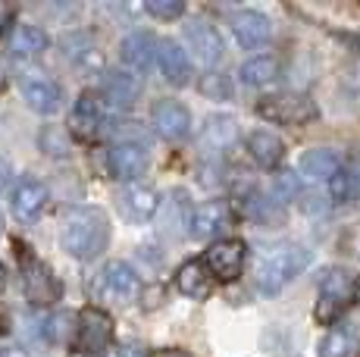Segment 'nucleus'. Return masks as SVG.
<instances>
[{
  "instance_id": "22",
  "label": "nucleus",
  "mask_w": 360,
  "mask_h": 357,
  "mask_svg": "<svg viewBox=\"0 0 360 357\" xmlns=\"http://www.w3.org/2000/svg\"><path fill=\"white\" fill-rule=\"evenodd\" d=\"M248 154L260 169H276L282 163V157H285V144L269 129H257V132L248 135Z\"/></svg>"
},
{
  "instance_id": "28",
  "label": "nucleus",
  "mask_w": 360,
  "mask_h": 357,
  "mask_svg": "<svg viewBox=\"0 0 360 357\" xmlns=\"http://www.w3.org/2000/svg\"><path fill=\"white\" fill-rule=\"evenodd\" d=\"M60 47L72 63H82V60H94V41L88 32H69V35L60 38Z\"/></svg>"
},
{
  "instance_id": "21",
  "label": "nucleus",
  "mask_w": 360,
  "mask_h": 357,
  "mask_svg": "<svg viewBox=\"0 0 360 357\" xmlns=\"http://www.w3.org/2000/svg\"><path fill=\"white\" fill-rule=\"evenodd\" d=\"M360 348V326L354 323H335L316 345L320 357H354Z\"/></svg>"
},
{
  "instance_id": "23",
  "label": "nucleus",
  "mask_w": 360,
  "mask_h": 357,
  "mask_svg": "<svg viewBox=\"0 0 360 357\" xmlns=\"http://www.w3.org/2000/svg\"><path fill=\"white\" fill-rule=\"evenodd\" d=\"M342 157L329 148H316V150H307L301 157V176L310 178V182H332L335 176H342Z\"/></svg>"
},
{
  "instance_id": "15",
  "label": "nucleus",
  "mask_w": 360,
  "mask_h": 357,
  "mask_svg": "<svg viewBox=\"0 0 360 357\" xmlns=\"http://www.w3.org/2000/svg\"><path fill=\"white\" fill-rule=\"evenodd\" d=\"M47 207V188L38 178H19V185L13 188V214L19 223H34Z\"/></svg>"
},
{
  "instance_id": "16",
  "label": "nucleus",
  "mask_w": 360,
  "mask_h": 357,
  "mask_svg": "<svg viewBox=\"0 0 360 357\" xmlns=\"http://www.w3.org/2000/svg\"><path fill=\"white\" fill-rule=\"evenodd\" d=\"M116 204H120V214L131 219V223H148L160 207V197H157V191L150 185H126Z\"/></svg>"
},
{
  "instance_id": "31",
  "label": "nucleus",
  "mask_w": 360,
  "mask_h": 357,
  "mask_svg": "<svg viewBox=\"0 0 360 357\" xmlns=\"http://www.w3.org/2000/svg\"><path fill=\"white\" fill-rule=\"evenodd\" d=\"M41 148L53 157H63L66 154V141H63V132L60 129H44L41 132Z\"/></svg>"
},
{
  "instance_id": "37",
  "label": "nucleus",
  "mask_w": 360,
  "mask_h": 357,
  "mask_svg": "<svg viewBox=\"0 0 360 357\" xmlns=\"http://www.w3.org/2000/svg\"><path fill=\"white\" fill-rule=\"evenodd\" d=\"M6 85V72H4V66H0V88Z\"/></svg>"
},
{
  "instance_id": "13",
  "label": "nucleus",
  "mask_w": 360,
  "mask_h": 357,
  "mask_svg": "<svg viewBox=\"0 0 360 357\" xmlns=\"http://www.w3.org/2000/svg\"><path fill=\"white\" fill-rule=\"evenodd\" d=\"M101 126H103L101 98L91 94V91H85L72 104V113H69V132H72L79 141H94L101 135Z\"/></svg>"
},
{
  "instance_id": "24",
  "label": "nucleus",
  "mask_w": 360,
  "mask_h": 357,
  "mask_svg": "<svg viewBox=\"0 0 360 357\" xmlns=\"http://www.w3.org/2000/svg\"><path fill=\"white\" fill-rule=\"evenodd\" d=\"M47 41H51L47 32L38 29V25H16L13 35H10L6 51H10L13 60H34L47 51Z\"/></svg>"
},
{
  "instance_id": "12",
  "label": "nucleus",
  "mask_w": 360,
  "mask_h": 357,
  "mask_svg": "<svg viewBox=\"0 0 360 357\" xmlns=\"http://www.w3.org/2000/svg\"><path fill=\"white\" fill-rule=\"evenodd\" d=\"M22 98L34 113H44V116L57 113L60 104H63V91H60V85L44 72H25L22 75Z\"/></svg>"
},
{
  "instance_id": "30",
  "label": "nucleus",
  "mask_w": 360,
  "mask_h": 357,
  "mask_svg": "<svg viewBox=\"0 0 360 357\" xmlns=\"http://www.w3.org/2000/svg\"><path fill=\"white\" fill-rule=\"evenodd\" d=\"M144 10L150 13V16H157V19H179L185 13V4L182 0H144Z\"/></svg>"
},
{
  "instance_id": "14",
  "label": "nucleus",
  "mask_w": 360,
  "mask_h": 357,
  "mask_svg": "<svg viewBox=\"0 0 360 357\" xmlns=\"http://www.w3.org/2000/svg\"><path fill=\"white\" fill-rule=\"evenodd\" d=\"M229 25H232L235 41H238L245 51L263 47L269 38H273V25H269V19L263 16V13H257V10H238V13H232Z\"/></svg>"
},
{
  "instance_id": "20",
  "label": "nucleus",
  "mask_w": 360,
  "mask_h": 357,
  "mask_svg": "<svg viewBox=\"0 0 360 357\" xmlns=\"http://www.w3.org/2000/svg\"><path fill=\"white\" fill-rule=\"evenodd\" d=\"M226 223H229V207H226V201H204V204H198V207H191L188 235L210 238V235H217Z\"/></svg>"
},
{
  "instance_id": "8",
  "label": "nucleus",
  "mask_w": 360,
  "mask_h": 357,
  "mask_svg": "<svg viewBox=\"0 0 360 357\" xmlns=\"http://www.w3.org/2000/svg\"><path fill=\"white\" fill-rule=\"evenodd\" d=\"M245 242L241 238H223V242L210 245L204 254V266L210 270V276L217 283H235L245 270Z\"/></svg>"
},
{
  "instance_id": "35",
  "label": "nucleus",
  "mask_w": 360,
  "mask_h": 357,
  "mask_svg": "<svg viewBox=\"0 0 360 357\" xmlns=\"http://www.w3.org/2000/svg\"><path fill=\"white\" fill-rule=\"evenodd\" d=\"M10 332V313L4 311V304H0V335Z\"/></svg>"
},
{
  "instance_id": "1",
  "label": "nucleus",
  "mask_w": 360,
  "mask_h": 357,
  "mask_svg": "<svg viewBox=\"0 0 360 357\" xmlns=\"http://www.w3.org/2000/svg\"><path fill=\"white\" fill-rule=\"evenodd\" d=\"M60 242L69 257L75 260H94L107 251L110 245V219L101 207H75L63 216Z\"/></svg>"
},
{
  "instance_id": "29",
  "label": "nucleus",
  "mask_w": 360,
  "mask_h": 357,
  "mask_svg": "<svg viewBox=\"0 0 360 357\" xmlns=\"http://www.w3.org/2000/svg\"><path fill=\"white\" fill-rule=\"evenodd\" d=\"M200 94L210 100H229L232 98V79L226 72H204L198 82Z\"/></svg>"
},
{
  "instance_id": "34",
  "label": "nucleus",
  "mask_w": 360,
  "mask_h": 357,
  "mask_svg": "<svg viewBox=\"0 0 360 357\" xmlns=\"http://www.w3.org/2000/svg\"><path fill=\"white\" fill-rule=\"evenodd\" d=\"M150 357H191L188 351H179V348H166V351H154Z\"/></svg>"
},
{
  "instance_id": "7",
  "label": "nucleus",
  "mask_w": 360,
  "mask_h": 357,
  "mask_svg": "<svg viewBox=\"0 0 360 357\" xmlns=\"http://www.w3.org/2000/svg\"><path fill=\"white\" fill-rule=\"evenodd\" d=\"M98 294L110 304H131L141 294V276L126 260H110L98 273Z\"/></svg>"
},
{
  "instance_id": "4",
  "label": "nucleus",
  "mask_w": 360,
  "mask_h": 357,
  "mask_svg": "<svg viewBox=\"0 0 360 357\" xmlns=\"http://www.w3.org/2000/svg\"><path fill=\"white\" fill-rule=\"evenodd\" d=\"M16 257H19V276H22V292L34 307H51L53 301H60V279L53 276V270L34 254L29 245L16 242Z\"/></svg>"
},
{
  "instance_id": "11",
  "label": "nucleus",
  "mask_w": 360,
  "mask_h": 357,
  "mask_svg": "<svg viewBox=\"0 0 360 357\" xmlns=\"http://www.w3.org/2000/svg\"><path fill=\"white\" fill-rule=\"evenodd\" d=\"M110 173H113L120 182H135L138 176H144L148 169V144L144 141H116L107 154Z\"/></svg>"
},
{
  "instance_id": "6",
  "label": "nucleus",
  "mask_w": 360,
  "mask_h": 357,
  "mask_svg": "<svg viewBox=\"0 0 360 357\" xmlns=\"http://www.w3.org/2000/svg\"><path fill=\"white\" fill-rule=\"evenodd\" d=\"M113 345V320L101 307H85L72 335V351L79 357H101Z\"/></svg>"
},
{
  "instance_id": "36",
  "label": "nucleus",
  "mask_w": 360,
  "mask_h": 357,
  "mask_svg": "<svg viewBox=\"0 0 360 357\" xmlns=\"http://www.w3.org/2000/svg\"><path fill=\"white\" fill-rule=\"evenodd\" d=\"M120 357H144V354L138 351L135 345H129V348H122V351H120Z\"/></svg>"
},
{
  "instance_id": "25",
  "label": "nucleus",
  "mask_w": 360,
  "mask_h": 357,
  "mask_svg": "<svg viewBox=\"0 0 360 357\" xmlns=\"http://www.w3.org/2000/svg\"><path fill=\"white\" fill-rule=\"evenodd\" d=\"M200 141L210 150H229L238 141V122L229 113H213L207 116L204 129H200Z\"/></svg>"
},
{
  "instance_id": "2",
  "label": "nucleus",
  "mask_w": 360,
  "mask_h": 357,
  "mask_svg": "<svg viewBox=\"0 0 360 357\" xmlns=\"http://www.w3.org/2000/svg\"><path fill=\"white\" fill-rule=\"evenodd\" d=\"M310 264V251L301 245H276L257 264V288L263 294L282 292L295 276H301Z\"/></svg>"
},
{
  "instance_id": "18",
  "label": "nucleus",
  "mask_w": 360,
  "mask_h": 357,
  "mask_svg": "<svg viewBox=\"0 0 360 357\" xmlns=\"http://www.w3.org/2000/svg\"><path fill=\"white\" fill-rule=\"evenodd\" d=\"M157 63H160V72L169 85L182 88L191 82V57L176 41H160V47H157Z\"/></svg>"
},
{
  "instance_id": "39",
  "label": "nucleus",
  "mask_w": 360,
  "mask_h": 357,
  "mask_svg": "<svg viewBox=\"0 0 360 357\" xmlns=\"http://www.w3.org/2000/svg\"><path fill=\"white\" fill-rule=\"evenodd\" d=\"M0 235H4V214H0Z\"/></svg>"
},
{
  "instance_id": "33",
  "label": "nucleus",
  "mask_w": 360,
  "mask_h": 357,
  "mask_svg": "<svg viewBox=\"0 0 360 357\" xmlns=\"http://www.w3.org/2000/svg\"><path fill=\"white\" fill-rule=\"evenodd\" d=\"M13 22V6L10 4H0V32Z\"/></svg>"
},
{
  "instance_id": "27",
  "label": "nucleus",
  "mask_w": 360,
  "mask_h": 357,
  "mask_svg": "<svg viewBox=\"0 0 360 357\" xmlns=\"http://www.w3.org/2000/svg\"><path fill=\"white\" fill-rule=\"evenodd\" d=\"M238 75H241L245 85L263 88V85H269V82L279 79V60L276 57H254V60H248V63L241 66Z\"/></svg>"
},
{
  "instance_id": "9",
  "label": "nucleus",
  "mask_w": 360,
  "mask_h": 357,
  "mask_svg": "<svg viewBox=\"0 0 360 357\" xmlns=\"http://www.w3.org/2000/svg\"><path fill=\"white\" fill-rule=\"evenodd\" d=\"M185 41H188V51L195 53V60L200 66H207L210 72L226 53L223 35H219L207 19H191V22L185 25Z\"/></svg>"
},
{
  "instance_id": "19",
  "label": "nucleus",
  "mask_w": 360,
  "mask_h": 357,
  "mask_svg": "<svg viewBox=\"0 0 360 357\" xmlns=\"http://www.w3.org/2000/svg\"><path fill=\"white\" fill-rule=\"evenodd\" d=\"M138 98H141V75L122 70V72H110L107 79H103V100L113 110L135 107Z\"/></svg>"
},
{
  "instance_id": "26",
  "label": "nucleus",
  "mask_w": 360,
  "mask_h": 357,
  "mask_svg": "<svg viewBox=\"0 0 360 357\" xmlns=\"http://www.w3.org/2000/svg\"><path fill=\"white\" fill-rule=\"evenodd\" d=\"M210 270H207L200 260H191V264H185L182 270L176 273V288L182 294H188V298H207L210 294Z\"/></svg>"
},
{
  "instance_id": "38",
  "label": "nucleus",
  "mask_w": 360,
  "mask_h": 357,
  "mask_svg": "<svg viewBox=\"0 0 360 357\" xmlns=\"http://www.w3.org/2000/svg\"><path fill=\"white\" fill-rule=\"evenodd\" d=\"M4 283H6V279H4V266H0V288H4Z\"/></svg>"
},
{
  "instance_id": "3",
  "label": "nucleus",
  "mask_w": 360,
  "mask_h": 357,
  "mask_svg": "<svg viewBox=\"0 0 360 357\" xmlns=\"http://www.w3.org/2000/svg\"><path fill=\"white\" fill-rule=\"evenodd\" d=\"M354 301H357V276L351 270H345V266H332L320 279L314 317L320 326H335Z\"/></svg>"
},
{
  "instance_id": "10",
  "label": "nucleus",
  "mask_w": 360,
  "mask_h": 357,
  "mask_svg": "<svg viewBox=\"0 0 360 357\" xmlns=\"http://www.w3.org/2000/svg\"><path fill=\"white\" fill-rule=\"evenodd\" d=\"M150 126L166 141H185L191 135V113L179 100H157L150 110Z\"/></svg>"
},
{
  "instance_id": "32",
  "label": "nucleus",
  "mask_w": 360,
  "mask_h": 357,
  "mask_svg": "<svg viewBox=\"0 0 360 357\" xmlns=\"http://www.w3.org/2000/svg\"><path fill=\"white\" fill-rule=\"evenodd\" d=\"M10 178H13V167L4 160V157H0V191H4L6 185H10Z\"/></svg>"
},
{
  "instance_id": "17",
  "label": "nucleus",
  "mask_w": 360,
  "mask_h": 357,
  "mask_svg": "<svg viewBox=\"0 0 360 357\" xmlns=\"http://www.w3.org/2000/svg\"><path fill=\"white\" fill-rule=\"evenodd\" d=\"M157 47H160V41H154L150 32H131V35L122 41L120 53H122V63L129 66V72L135 75H144L154 66L157 60Z\"/></svg>"
},
{
  "instance_id": "5",
  "label": "nucleus",
  "mask_w": 360,
  "mask_h": 357,
  "mask_svg": "<svg viewBox=\"0 0 360 357\" xmlns=\"http://www.w3.org/2000/svg\"><path fill=\"white\" fill-rule=\"evenodd\" d=\"M257 113L266 122H276V126H307L320 116L316 104L307 98V94L297 91H279V94H266V98L257 100Z\"/></svg>"
}]
</instances>
